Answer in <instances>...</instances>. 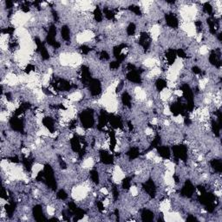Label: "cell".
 <instances>
[{"label": "cell", "instance_id": "cell-1", "mask_svg": "<svg viewBox=\"0 0 222 222\" xmlns=\"http://www.w3.org/2000/svg\"><path fill=\"white\" fill-rule=\"evenodd\" d=\"M80 120H81L83 128L85 129H90L92 128L94 123H95V119H94V112L90 110H84L80 114Z\"/></svg>", "mask_w": 222, "mask_h": 222}, {"label": "cell", "instance_id": "cell-2", "mask_svg": "<svg viewBox=\"0 0 222 222\" xmlns=\"http://www.w3.org/2000/svg\"><path fill=\"white\" fill-rule=\"evenodd\" d=\"M43 171V179L45 180L47 185L52 189H56L57 188V182L55 180L54 172H53V169L51 168V166L46 165Z\"/></svg>", "mask_w": 222, "mask_h": 222}, {"label": "cell", "instance_id": "cell-3", "mask_svg": "<svg viewBox=\"0 0 222 222\" xmlns=\"http://www.w3.org/2000/svg\"><path fill=\"white\" fill-rule=\"evenodd\" d=\"M173 154L176 159L185 162L187 158V148L185 145H175L173 147Z\"/></svg>", "mask_w": 222, "mask_h": 222}, {"label": "cell", "instance_id": "cell-4", "mask_svg": "<svg viewBox=\"0 0 222 222\" xmlns=\"http://www.w3.org/2000/svg\"><path fill=\"white\" fill-rule=\"evenodd\" d=\"M53 87L55 90L58 91H68L72 88V85L70 82L66 81L64 79H56L53 82Z\"/></svg>", "mask_w": 222, "mask_h": 222}, {"label": "cell", "instance_id": "cell-5", "mask_svg": "<svg viewBox=\"0 0 222 222\" xmlns=\"http://www.w3.org/2000/svg\"><path fill=\"white\" fill-rule=\"evenodd\" d=\"M88 85H89V89H90V91L92 96L100 95V93L101 92V85L99 80L95 79V78H91V80L88 83Z\"/></svg>", "mask_w": 222, "mask_h": 222}, {"label": "cell", "instance_id": "cell-6", "mask_svg": "<svg viewBox=\"0 0 222 222\" xmlns=\"http://www.w3.org/2000/svg\"><path fill=\"white\" fill-rule=\"evenodd\" d=\"M126 47H127L126 44H120L118 46H115L114 48V50H113V53H114L115 57L117 59V61L120 63L125 60V58H126V55L122 53V50H124Z\"/></svg>", "mask_w": 222, "mask_h": 222}, {"label": "cell", "instance_id": "cell-7", "mask_svg": "<svg viewBox=\"0 0 222 222\" xmlns=\"http://www.w3.org/2000/svg\"><path fill=\"white\" fill-rule=\"evenodd\" d=\"M209 62L217 68L221 66V52L219 51H212L209 56Z\"/></svg>", "mask_w": 222, "mask_h": 222}, {"label": "cell", "instance_id": "cell-8", "mask_svg": "<svg viewBox=\"0 0 222 222\" xmlns=\"http://www.w3.org/2000/svg\"><path fill=\"white\" fill-rule=\"evenodd\" d=\"M35 43L37 44V50L40 52L41 57L43 60H47L50 58V55H49V52L47 51L46 47L44 46V44L41 42V40L39 38H36L35 39Z\"/></svg>", "mask_w": 222, "mask_h": 222}, {"label": "cell", "instance_id": "cell-9", "mask_svg": "<svg viewBox=\"0 0 222 222\" xmlns=\"http://www.w3.org/2000/svg\"><path fill=\"white\" fill-rule=\"evenodd\" d=\"M194 193V187L192 184V182L190 181H187L184 187H182V195L185 196V197H191L193 195V193Z\"/></svg>", "mask_w": 222, "mask_h": 222}, {"label": "cell", "instance_id": "cell-10", "mask_svg": "<svg viewBox=\"0 0 222 222\" xmlns=\"http://www.w3.org/2000/svg\"><path fill=\"white\" fill-rule=\"evenodd\" d=\"M10 124L11 126V128L18 132H22L24 130V123L23 121L21 120L20 118H18V116H14L10 119Z\"/></svg>", "mask_w": 222, "mask_h": 222}, {"label": "cell", "instance_id": "cell-11", "mask_svg": "<svg viewBox=\"0 0 222 222\" xmlns=\"http://www.w3.org/2000/svg\"><path fill=\"white\" fill-rule=\"evenodd\" d=\"M71 148L74 152H77V153H81V152H84V149L82 148V143L80 138L77 135H75L72 139L71 140Z\"/></svg>", "mask_w": 222, "mask_h": 222}, {"label": "cell", "instance_id": "cell-12", "mask_svg": "<svg viewBox=\"0 0 222 222\" xmlns=\"http://www.w3.org/2000/svg\"><path fill=\"white\" fill-rule=\"evenodd\" d=\"M165 19H166V23L167 24L171 27V28H177L179 25V21L177 17L173 14V13H169V14H166L165 16Z\"/></svg>", "mask_w": 222, "mask_h": 222}, {"label": "cell", "instance_id": "cell-13", "mask_svg": "<svg viewBox=\"0 0 222 222\" xmlns=\"http://www.w3.org/2000/svg\"><path fill=\"white\" fill-rule=\"evenodd\" d=\"M139 43L144 50H148L150 46V37L147 32H141L139 38Z\"/></svg>", "mask_w": 222, "mask_h": 222}, {"label": "cell", "instance_id": "cell-14", "mask_svg": "<svg viewBox=\"0 0 222 222\" xmlns=\"http://www.w3.org/2000/svg\"><path fill=\"white\" fill-rule=\"evenodd\" d=\"M143 188L146 192L148 193L151 197H154L156 193V187L154 185V182L152 180H148L143 184Z\"/></svg>", "mask_w": 222, "mask_h": 222}, {"label": "cell", "instance_id": "cell-15", "mask_svg": "<svg viewBox=\"0 0 222 222\" xmlns=\"http://www.w3.org/2000/svg\"><path fill=\"white\" fill-rule=\"evenodd\" d=\"M33 215H34V218L37 221H45L46 218L44 217L43 215V209H42V207L40 205H37L34 207L33 208Z\"/></svg>", "mask_w": 222, "mask_h": 222}, {"label": "cell", "instance_id": "cell-16", "mask_svg": "<svg viewBox=\"0 0 222 222\" xmlns=\"http://www.w3.org/2000/svg\"><path fill=\"white\" fill-rule=\"evenodd\" d=\"M127 79L134 83H141V75L136 71H129L127 74Z\"/></svg>", "mask_w": 222, "mask_h": 222}, {"label": "cell", "instance_id": "cell-17", "mask_svg": "<svg viewBox=\"0 0 222 222\" xmlns=\"http://www.w3.org/2000/svg\"><path fill=\"white\" fill-rule=\"evenodd\" d=\"M184 110H185L184 105H182V103L179 102V101L173 103L171 105V107H170V110H171V112L174 115H179L181 114H183Z\"/></svg>", "mask_w": 222, "mask_h": 222}, {"label": "cell", "instance_id": "cell-18", "mask_svg": "<svg viewBox=\"0 0 222 222\" xmlns=\"http://www.w3.org/2000/svg\"><path fill=\"white\" fill-rule=\"evenodd\" d=\"M81 79L82 82L88 84L91 80L90 72L87 66H82L81 70Z\"/></svg>", "mask_w": 222, "mask_h": 222}, {"label": "cell", "instance_id": "cell-19", "mask_svg": "<svg viewBox=\"0 0 222 222\" xmlns=\"http://www.w3.org/2000/svg\"><path fill=\"white\" fill-rule=\"evenodd\" d=\"M100 158H101V162L104 163V164H107V165L112 164L113 162H114L113 156L111 155L110 153H108L105 150H101L100 151Z\"/></svg>", "mask_w": 222, "mask_h": 222}, {"label": "cell", "instance_id": "cell-20", "mask_svg": "<svg viewBox=\"0 0 222 222\" xmlns=\"http://www.w3.org/2000/svg\"><path fill=\"white\" fill-rule=\"evenodd\" d=\"M109 121H110L111 126L113 128H115V129L122 128V121H121V119L119 116H116V115L109 116Z\"/></svg>", "mask_w": 222, "mask_h": 222}, {"label": "cell", "instance_id": "cell-21", "mask_svg": "<svg viewBox=\"0 0 222 222\" xmlns=\"http://www.w3.org/2000/svg\"><path fill=\"white\" fill-rule=\"evenodd\" d=\"M43 124L51 133L55 132V123L51 117H44L43 119Z\"/></svg>", "mask_w": 222, "mask_h": 222}, {"label": "cell", "instance_id": "cell-22", "mask_svg": "<svg viewBox=\"0 0 222 222\" xmlns=\"http://www.w3.org/2000/svg\"><path fill=\"white\" fill-rule=\"evenodd\" d=\"M108 121H109V115L104 111H101L99 119H98V129H101V128H104L106 124L108 123Z\"/></svg>", "mask_w": 222, "mask_h": 222}, {"label": "cell", "instance_id": "cell-23", "mask_svg": "<svg viewBox=\"0 0 222 222\" xmlns=\"http://www.w3.org/2000/svg\"><path fill=\"white\" fill-rule=\"evenodd\" d=\"M154 212L148 210V209H143L142 212H141V220L143 221H147L149 222L152 221L154 220Z\"/></svg>", "mask_w": 222, "mask_h": 222}, {"label": "cell", "instance_id": "cell-24", "mask_svg": "<svg viewBox=\"0 0 222 222\" xmlns=\"http://www.w3.org/2000/svg\"><path fill=\"white\" fill-rule=\"evenodd\" d=\"M176 57H177L176 51H174V50H173V49L168 50V51H167V53H166V59L168 61V63L169 65H172L175 62Z\"/></svg>", "mask_w": 222, "mask_h": 222}, {"label": "cell", "instance_id": "cell-25", "mask_svg": "<svg viewBox=\"0 0 222 222\" xmlns=\"http://www.w3.org/2000/svg\"><path fill=\"white\" fill-rule=\"evenodd\" d=\"M157 151L159 153V154L162 156L164 159H169L170 157V150L168 147L166 146H159L157 147Z\"/></svg>", "mask_w": 222, "mask_h": 222}, {"label": "cell", "instance_id": "cell-26", "mask_svg": "<svg viewBox=\"0 0 222 222\" xmlns=\"http://www.w3.org/2000/svg\"><path fill=\"white\" fill-rule=\"evenodd\" d=\"M212 168L218 173H221L222 172V162L221 160H218V159H213L210 162Z\"/></svg>", "mask_w": 222, "mask_h": 222}, {"label": "cell", "instance_id": "cell-27", "mask_svg": "<svg viewBox=\"0 0 222 222\" xmlns=\"http://www.w3.org/2000/svg\"><path fill=\"white\" fill-rule=\"evenodd\" d=\"M211 125H212V130L213 132V134L216 136H219L220 135V131H221V125L217 121V120H212V122H211Z\"/></svg>", "mask_w": 222, "mask_h": 222}, {"label": "cell", "instance_id": "cell-28", "mask_svg": "<svg viewBox=\"0 0 222 222\" xmlns=\"http://www.w3.org/2000/svg\"><path fill=\"white\" fill-rule=\"evenodd\" d=\"M61 34H62V39H64L65 41L70 40L71 36H70V29H69V27H68V26L63 25V26L62 27Z\"/></svg>", "mask_w": 222, "mask_h": 222}, {"label": "cell", "instance_id": "cell-29", "mask_svg": "<svg viewBox=\"0 0 222 222\" xmlns=\"http://www.w3.org/2000/svg\"><path fill=\"white\" fill-rule=\"evenodd\" d=\"M122 102L125 106L130 108L131 107V96H129V94L128 92H124L121 97Z\"/></svg>", "mask_w": 222, "mask_h": 222}, {"label": "cell", "instance_id": "cell-30", "mask_svg": "<svg viewBox=\"0 0 222 222\" xmlns=\"http://www.w3.org/2000/svg\"><path fill=\"white\" fill-rule=\"evenodd\" d=\"M15 209H16V203H14V201H10L9 204L5 205V211L10 217L12 216Z\"/></svg>", "mask_w": 222, "mask_h": 222}, {"label": "cell", "instance_id": "cell-31", "mask_svg": "<svg viewBox=\"0 0 222 222\" xmlns=\"http://www.w3.org/2000/svg\"><path fill=\"white\" fill-rule=\"evenodd\" d=\"M167 85H168L167 82L165 81L164 79H162V78L158 79V80L156 81V82H155L156 89L159 91H162L163 90H165V89L167 88Z\"/></svg>", "mask_w": 222, "mask_h": 222}, {"label": "cell", "instance_id": "cell-32", "mask_svg": "<svg viewBox=\"0 0 222 222\" xmlns=\"http://www.w3.org/2000/svg\"><path fill=\"white\" fill-rule=\"evenodd\" d=\"M93 15H94V18H95V20L98 23H100L102 21V18H103V15H102V12L100 10L99 7H96L94 12H93Z\"/></svg>", "mask_w": 222, "mask_h": 222}, {"label": "cell", "instance_id": "cell-33", "mask_svg": "<svg viewBox=\"0 0 222 222\" xmlns=\"http://www.w3.org/2000/svg\"><path fill=\"white\" fill-rule=\"evenodd\" d=\"M139 149L137 148H132L129 149V151L128 152V155L129 157V159H135L139 156Z\"/></svg>", "mask_w": 222, "mask_h": 222}, {"label": "cell", "instance_id": "cell-34", "mask_svg": "<svg viewBox=\"0 0 222 222\" xmlns=\"http://www.w3.org/2000/svg\"><path fill=\"white\" fill-rule=\"evenodd\" d=\"M103 13H104V16L106 17V18L109 19V20H112L115 18V12L113 10H111L110 9L107 8V7H105L103 9Z\"/></svg>", "mask_w": 222, "mask_h": 222}, {"label": "cell", "instance_id": "cell-35", "mask_svg": "<svg viewBox=\"0 0 222 222\" xmlns=\"http://www.w3.org/2000/svg\"><path fill=\"white\" fill-rule=\"evenodd\" d=\"M110 149L113 151L115 149V144H116L115 135V133L113 131L110 132Z\"/></svg>", "mask_w": 222, "mask_h": 222}, {"label": "cell", "instance_id": "cell-36", "mask_svg": "<svg viewBox=\"0 0 222 222\" xmlns=\"http://www.w3.org/2000/svg\"><path fill=\"white\" fill-rule=\"evenodd\" d=\"M90 176H91V180L93 181V182L98 184L99 183V174H98V172L96 170H92L90 172Z\"/></svg>", "mask_w": 222, "mask_h": 222}, {"label": "cell", "instance_id": "cell-37", "mask_svg": "<svg viewBox=\"0 0 222 222\" xmlns=\"http://www.w3.org/2000/svg\"><path fill=\"white\" fill-rule=\"evenodd\" d=\"M135 30H136V26L134 23L129 24V25L127 28V33L129 36H133L135 33Z\"/></svg>", "mask_w": 222, "mask_h": 222}, {"label": "cell", "instance_id": "cell-38", "mask_svg": "<svg viewBox=\"0 0 222 222\" xmlns=\"http://www.w3.org/2000/svg\"><path fill=\"white\" fill-rule=\"evenodd\" d=\"M57 199H59L61 201H64V200H66L68 198V194H67V193L65 192L64 190L61 189L57 193Z\"/></svg>", "mask_w": 222, "mask_h": 222}, {"label": "cell", "instance_id": "cell-39", "mask_svg": "<svg viewBox=\"0 0 222 222\" xmlns=\"http://www.w3.org/2000/svg\"><path fill=\"white\" fill-rule=\"evenodd\" d=\"M129 9L130 11L134 12L135 15H141V9H140V7H139V6H137V5L132 4V5H130V6L129 7Z\"/></svg>", "mask_w": 222, "mask_h": 222}, {"label": "cell", "instance_id": "cell-40", "mask_svg": "<svg viewBox=\"0 0 222 222\" xmlns=\"http://www.w3.org/2000/svg\"><path fill=\"white\" fill-rule=\"evenodd\" d=\"M130 180L131 179L129 177H127V178H125L123 180V182H122V187L124 189H129V187H130V182H131Z\"/></svg>", "mask_w": 222, "mask_h": 222}, {"label": "cell", "instance_id": "cell-41", "mask_svg": "<svg viewBox=\"0 0 222 222\" xmlns=\"http://www.w3.org/2000/svg\"><path fill=\"white\" fill-rule=\"evenodd\" d=\"M203 10H204V11H205L206 13H207V14H209V15H211L212 13V7L211 6V4H210L209 3H206V4H204Z\"/></svg>", "mask_w": 222, "mask_h": 222}, {"label": "cell", "instance_id": "cell-42", "mask_svg": "<svg viewBox=\"0 0 222 222\" xmlns=\"http://www.w3.org/2000/svg\"><path fill=\"white\" fill-rule=\"evenodd\" d=\"M23 163H24L25 168H26L28 171H30V170H31V162H30V161L29 159L24 158V159L23 160Z\"/></svg>", "mask_w": 222, "mask_h": 222}, {"label": "cell", "instance_id": "cell-43", "mask_svg": "<svg viewBox=\"0 0 222 222\" xmlns=\"http://www.w3.org/2000/svg\"><path fill=\"white\" fill-rule=\"evenodd\" d=\"M14 30H15V28H13V27H9V28H4V29H3V30H2V32H3L4 34L12 35V33L14 32Z\"/></svg>", "mask_w": 222, "mask_h": 222}, {"label": "cell", "instance_id": "cell-44", "mask_svg": "<svg viewBox=\"0 0 222 222\" xmlns=\"http://www.w3.org/2000/svg\"><path fill=\"white\" fill-rule=\"evenodd\" d=\"M100 57H101V59H102V60H109L110 59V56H109L108 52L105 51H102L100 53Z\"/></svg>", "mask_w": 222, "mask_h": 222}, {"label": "cell", "instance_id": "cell-45", "mask_svg": "<svg viewBox=\"0 0 222 222\" xmlns=\"http://www.w3.org/2000/svg\"><path fill=\"white\" fill-rule=\"evenodd\" d=\"M80 50H81L82 53V54H85V55L89 54V52L91 51L90 48L89 46H87V45H82L81 48H80Z\"/></svg>", "mask_w": 222, "mask_h": 222}, {"label": "cell", "instance_id": "cell-46", "mask_svg": "<svg viewBox=\"0 0 222 222\" xmlns=\"http://www.w3.org/2000/svg\"><path fill=\"white\" fill-rule=\"evenodd\" d=\"M112 193H113V196H114V199L115 200H117L118 199V196H119V191L117 189V187L115 186L113 187L112 188Z\"/></svg>", "mask_w": 222, "mask_h": 222}, {"label": "cell", "instance_id": "cell-47", "mask_svg": "<svg viewBox=\"0 0 222 222\" xmlns=\"http://www.w3.org/2000/svg\"><path fill=\"white\" fill-rule=\"evenodd\" d=\"M176 54H177V56H179L182 58H186L187 57V54L185 53V51H183L182 49H179L178 51H176Z\"/></svg>", "mask_w": 222, "mask_h": 222}, {"label": "cell", "instance_id": "cell-48", "mask_svg": "<svg viewBox=\"0 0 222 222\" xmlns=\"http://www.w3.org/2000/svg\"><path fill=\"white\" fill-rule=\"evenodd\" d=\"M120 66V62L118 61H115V62H112L110 63V69L111 70H116L118 69Z\"/></svg>", "mask_w": 222, "mask_h": 222}, {"label": "cell", "instance_id": "cell-49", "mask_svg": "<svg viewBox=\"0 0 222 222\" xmlns=\"http://www.w3.org/2000/svg\"><path fill=\"white\" fill-rule=\"evenodd\" d=\"M35 71V66H34V65H32V64H28V65H27V67L25 68V71H25L26 73H28V74H29V73H30L31 71Z\"/></svg>", "mask_w": 222, "mask_h": 222}, {"label": "cell", "instance_id": "cell-50", "mask_svg": "<svg viewBox=\"0 0 222 222\" xmlns=\"http://www.w3.org/2000/svg\"><path fill=\"white\" fill-rule=\"evenodd\" d=\"M22 10L24 12H28L30 10V8H29V4L27 2H25L23 5H22Z\"/></svg>", "mask_w": 222, "mask_h": 222}, {"label": "cell", "instance_id": "cell-51", "mask_svg": "<svg viewBox=\"0 0 222 222\" xmlns=\"http://www.w3.org/2000/svg\"><path fill=\"white\" fill-rule=\"evenodd\" d=\"M193 72L194 74H196V75H199V74L201 73V70L199 67L194 66V67H193Z\"/></svg>", "mask_w": 222, "mask_h": 222}, {"label": "cell", "instance_id": "cell-52", "mask_svg": "<svg viewBox=\"0 0 222 222\" xmlns=\"http://www.w3.org/2000/svg\"><path fill=\"white\" fill-rule=\"evenodd\" d=\"M1 197L2 199H4V200H7L8 199V196H7V192L5 191L4 188L2 189V193H1Z\"/></svg>", "mask_w": 222, "mask_h": 222}, {"label": "cell", "instance_id": "cell-53", "mask_svg": "<svg viewBox=\"0 0 222 222\" xmlns=\"http://www.w3.org/2000/svg\"><path fill=\"white\" fill-rule=\"evenodd\" d=\"M127 70L129 71H135V66L134 64H132V63H128V65H127Z\"/></svg>", "mask_w": 222, "mask_h": 222}, {"label": "cell", "instance_id": "cell-54", "mask_svg": "<svg viewBox=\"0 0 222 222\" xmlns=\"http://www.w3.org/2000/svg\"><path fill=\"white\" fill-rule=\"evenodd\" d=\"M97 208H98V210L100 212H102L104 210V206H103V204L101 201L97 202Z\"/></svg>", "mask_w": 222, "mask_h": 222}, {"label": "cell", "instance_id": "cell-55", "mask_svg": "<svg viewBox=\"0 0 222 222\" xmlns=\"http://www.w3.org/2000/svg\"><path fill=\"white\" fill-rule=\"evenodd\" d=\"M76 120H73V121H71V122L70 123V129H75L76 127Z\"/></svg>", "mask_w": 222, "mask_h": 222}, {"label": "cell", "instance_id": "cell-56", "mask_svg": "<svg viewBox=\"0 0 222 222\" xmlns=\"http://www.w3.org/2000/svg\"><path fill=\"white\" fill-rule=\"evenodd\" d=\"M52 14H53V17H54V19L56 22L58 21V15H57V12L55 11V10H52Z\"/></svg>", "mask_w": 222, "mask_h": 222}, {"label": "cell", "instance_id": "cell-57", "mask_svg": "<svg viewBox=\"0 0 222 222\" xmlns=\"http://www.w3.org/2000/svg\"><path fill=\"white\" fill-rule=\"evenodd\" d=\"M187 221H196V218L192 216V215H189V216L187 218Z\"/></svg>", "mask_w": 222, "mask_h": 222}, {"label": "cell", "instance_id": "cell-58", "mask_svg": "<svg viewBox=\"0 0 222 222\" xmlns=\"http://www.w3.org/2000/svg\"><path fill=\"white\" fill-rule=\"evenodd\" d=\"M13 6V2L11 1H6V7L7 8H11Z\"/></svg>", "mask_w": 222, "mask_h": 222}, {"label": "cell", "instance_id": "cell-59", "mask_svg": "<svg viewBox=\"0 0 222 222\" xmlns=\"http://www.w3.org/2000/svg\"><path fill=\"white\" fill-rule=\"evenodd\" d=\"M60 166L62 168H63V169H65L66 168V164H65V162H63L62 160H60Z\"/></svg>", "mask_w": 222, "mask_h": 222}, {"label": "cell", "instance_id": "cell-60", "mask_svg": "<svg viewBox=\"0 0 222 222\" xmlns=\"http://www.w3.org/2000/svg\"><path fill=\"white\" fill-rule=\"evenodd\" d=\"M10 161L12 162H19V160H18V158L17 157V156H15V157H11L10 158Z\"/></svg>", "mask_w": 222, "mask_h": 222}, {"label": "cell", "instance_id": "cell-61", "mask_svg": "<svg viewBox=\"0 0 222 222\" xmlns=\"http://www.w3.org/2000/svg\"><path fill=\"white\" fill-rule=\"evenodd\" d=\"M128 127H129V131H132V130H133V129H134V128H133V124H132L130 121H129V122H128Z\"/></svg>", "mask_w": 222, "mask_h": 222}]
</instances>
